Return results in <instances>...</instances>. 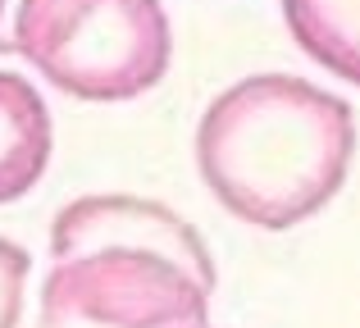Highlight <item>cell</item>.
<instances>
[{
    "label": "cell",
    "mask_w": 360,
    "mask_h": 328,
    "mask_svg": "<svg viewBox=\"0 0 360 328\" xmlns=\"http://www.w3.org/2000/svg\"><path fill=\"white\" fill-rule=\"evenodd\" d=\"M9 46L51 87L78 100H137L174 64L160 0H18Z\"/></svg>",
    "instance_id": "obj_2"
},
{
    "label": "cell",
    "mask_w": 360,
    "mask_h": 328,
    "mask_svg": "<svg viewBox=\"0 0 360 328\" xmlns=\"http://www.w3.org/2000/svg\"><path fill=\"white\" fill-rule=\"evenodd\" d=\"M301 55L360 87V0H278Z\"/></svg>",
    "instance_id": "obj_6"
},
{
    "label": "cell",
    "mask_w": 360,
    "mask_h": 328,
    "mask_svg": "<svg viewBox=\"0 0 360 328\" xmlns=\"http://www.w3.org/2000/svg\"><path fill=\"white\" fill-rule=\"evenodd\" d=\"M356 137L342 96L292 73H251L205 105L196 169L233 219L283 232L342 192Z\"/></svg>",
    "instance_id": "obj_1"
},
{
    "label": "cell",
    "mask_w": 360,
    "mask_h": 328,
    "mask_svg": "<svg viewBox=\"0 0 360 328\" xmlns=\"http://www.w3.org/2000/svg\"><path fill=\"white\" fill-rule=\"evenodd\" d=\"M55 151V124L41 91L23 73L0 69V205L23 201Z\"/></svg>",
    "instance_id": "obj_5"
},
{
    "label": "cell",
    "mask_w": 360,
    "mask_h": 328,
    "mask_svg": "<svg viewBox=\"0 0 360 328\" xmlns=\"http://www.w3.org/2000/svg\"><path fill=\"white\" fill-rule=\"evenodd\" d=\"M37 328H210V292L150 251H87L51 265Z\"/></svg>",
    "instance_id": "obj_3"
},
{
    "label": "cell",
    "mask_w": 360,
    "mask_h": 328,
    "mask_svg": "<svg viewBox=\"0 0 360 328\" xmlns=\"http://www.w3.org/2000/svg\"><path fill=\"white\" fill-rule=\"evenodd\" d=\"M27 251L18 242L0 237V328H18V315H23V292H27Z\"/></svg>",
    "instance_id": "obj_7"
},
{
    "label": "cell",
    "mask_w": 360,
    "mask_h": 328,
    "mask_svg": "<svg viewBox=\"0 0 360 328\" xmlns=\"http://www.w3.org/2000/svg\"><path fill=\"white\" fill-rule=\"evenodd\" d=\"M14 5L18 0H0V51H14V46H9V18H14Z\"/></svg>",
    "instance_id": "obj_8"
},
{
    "label": "cell",
    "mask_w": 360,
    "mask_h": 328,
    "mask_svg": "<svg viewBox=\"0 0 360 328\" xmlns=\"http://www.w3.org/2000/svg\"><path fill=\"white\" fill-rule=\"evenodd\" d=\"M87 251H150L174 260L183 274H192L214 296V256L205 237L178 210L128 192H101L69 201L51 223V260L87 256Z\"/></svg>",
    "instance_id": "obj_4"
}]
</instances>
